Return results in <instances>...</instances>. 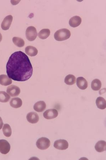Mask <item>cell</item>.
Returning <instances> with one entry per match:
<instances>
[{
    "label": "cell",
    "instance_id": "obj_1",
    "mask_svg": "<svg viewBox=\"0 0 106 160\" xmlns=\"http://www.w3.org/2000/svg\"><path fill=\"white\" fill-rule=\"evenodd\" d=\"M8 77L15 81L24 82L32 75L33 68L28 56L21 51L14 52L6 65Z\"/></svg>",
    "mask_w": 106,
    "mask_h": 160
},
{
    "label": "cell",
    "instance_id": "obj_2",
    "mask_svg": "<svg viewBox=\"0 0 106 160\" xmlns=\"http://www.w3.org/2000/svg\"><path fill=\"white\" fill-rule=\"evenodd\" d=\"M71 32L69 29H63L57 31L55 33L54 37L57 41H63L69 38Z\"/></svg>",
    "mask_w": 106,
    "mask_h": 160
},
{
    "label": "cell",
    "instance_id": "obj_3",
    "mask_svg": "<svg viewBox=\"0 0 106 160\" xmlns=\"http://www.w3.org/2000/svg\"><path fill=\"white\" fill-rule=\"evenodd\" d=\"M50 140L47 138L42 137L38 139L36 142L37 148L40 150H44L50 146Z\"/></svg>",
    "mask_w": 106,
    "mask_h": 160
},
{
    "label": "cell",
    "instance_id": "obj_4",
    "mask_svg": "<svg viewBox=\"0 0 106 160\" xmlns=\"http://www.w3.org/2000/svg\"><path fill=\"white\" fill-rule=\"evenodd\" d=\"M38 35L37 29L34 26L27 27L26 31L27 39L29 41H32L36 39Z\"/></svg>",
    "mask_w": 106,
    "mask_h": 160
},
{
    "label": "cell",
    "instance_id": "obj_5",
    "mask_svg": "<svg viewBox=\"0 0 106 160\" xmlns=\"http://www.w3.org/2000/svg\"><path fill=\"white\" fill-rule=\"evenodd\" d=\"M10 149V146L9 142L5 140H0V152L3 154L9 153Z\"/></svg>",
    "mask_w": 106,
    "mask_h": 160
},
{
    "label": "cell",
    "instance_id": "obj_6",
    "mask_svg": "<svg viewBox=\"0 0 106 160\" xmlns=\"http://www.w3.org/2000/svg\"><path fill=\"white\" fill-rule=\"evenodd\" d=\"M54 146L58 150H65L68 148L69 144L67 140L60 139L56 140L54 142Z\"/></svg>",
    "mask_w": 106,
    "mask_h": 160
},
{
    "label": "cell",
    "instance_id": "obj_7",
    "mask_svg": "<svg viewBox=\"0 0 106 160\" xmlns=\"http://www.w3.org/2000/svg\"><path fill=\"white\" fill-rule=\"evenodd\" d=\"M7 92L8 94L12 97H16L20 94V90L18 86L12 85L8 86L7 88Z\"/></svg>",
    "mask_w": 106,
    "mask_h": 160
},
{
    "label": "cell",
    "instance_id": "obj_8",
    "mask_svg": "<svg viewBox=\"0 0 106 160\" xmlns=\"http://www.w3.org/2000/svg\"><path fill=\"white\" fill-rule=\"evenodd\" d=\"M58 111L55 109H50L46 110L43 113V116L45 119L50 120L56 118L58 116Z\"/></svg>",
    "mask_w": 106,
    "mask_h": 160
},
{
    "label": "cell",
    "instance_id": "obj_9",
    "mask_svg": "<svg viewBox=\"0 0 106 160\" xmlns=\"http://www.w3.org/2000/svg\"><path fill=\"white\" fill-rule=\"evenodd\" d=\"M13 17L12 15L8 16L4 18L1 24V28L3 30H7L12 24Z\"/></svg>",
    "mask_w": 106,
    "mask_h": 160
},
{
    "label": "cell",
    "instance_id": "obj_10",
    "mask_svg": "<svg viewBox=\"0 0 106 160\" xmlns=\"http://www.w3.org/2000/svg\"><path fill=\"white\" fill-rule=\"evenodd\" d=\"M27 121L31 124H35L38 122L39 118L37 113L31 112L28 113L27 116Z\"/></svg>",
    "mask_w": 106,
    "mask_h": 160
},
{
    "label": "cell",
    "instance_id": "obj_11",
    "mask_svg": "<svg viewBox=\"0 0 106 160\" xmlns=\"http://www.w3.org/2000/svg\"><path fill=\"white\" fill-rule=\"evenodd\" d=\"M77 85L80 89L85 90L88 87V83L86 80L83 77H79L77 80Z\"/></svg>",
    "mask_w": 106,
    "mask_h": 160
},
{
    "label": "cell",
    "instance_id": "obj_12",
    "mask_svg": "<svg viewBox=\"0 0 106 160\" xmlns=\"http://www.w3.org/2000/svg\"><path fill=\"white\" fill-rule=\"evenodd\" d=\"M82 22V18L79 16H75L71 18L69 21L70 26L75 27L79 26Z\"/></svg>",
    "mask_w": 106,
    "mask_h": 160
},
{
    "label": "cell",
    "instance_id": "obj_13",
    "mask_svg": "<svg viewBox=\"0 0 106 160\" xmlns=\"http://www.w3.org/2000/svg\"><path fill=\"white\" fill-rule=\"evenodd\" d=\"M33 108L36 111L39 112H42L46 109V105L43 101H40L35 103Z\"/></svg>",
    "mask_w": 106,
    "mask_h": 160
},
{
    "label": "cell",
    "instance_id": "obj_14",
    "mask_svg": "<svg viewBox=\"0 0 106 160\" xmlns=\"http://www.w3.org/2000/svg\"><path fill=\"white\" fill-rule=\"evenodd\" d=\"M95 148L97 152L101 153L106 150V142L105 141L100 140L95 145Z\"/></svg>",
    "mask_w": 106,
    "mask_h": 160
},
{
    "label": "cell",
    "instance_id": "obj_15",
    "mask_svg": "<svg viewBox=\"0 0 106 160\" xmlns=\"http://www.w3.org/2000/svg\"><path fill=\"white\" fill-rule=\"evenodd\" d=\"M22 100L18 97L12 98L10 102V106L15 109L20 108L22 106Z\"/></svg>",
    "mask_w": 106,
    "mask_h": 160
},
{
    "label": "cell",
    "instance_id": "obj_16",
    "mask_svg": "<svg viewBox=\"0 0 106 160\" xmlns=\"http://www.w3.org/2000/svg\"><path fill=\"white\" fill-rule=\"evenodd\" d=\"M12 83L11 79L7 75L2 74L0 75V84L4 86H7L11 85Z\"/></svg>",
    "mask_w": 106,
    "mask_h": 160
},
{
    "label": "cell",
    "instance_id": "obj_17",
    "mask_svg": "<svg viewBox=\"0 0 106 160\" xmlns=\"http://www.w3.org/2000/svg\"><path fill=\"white\" fill-rule=\"evenodd\" d=\"M25 52L27 54L31 56H35L37 55L38 50L36 48L33 46H27L25 49Z\"/></svg>",
    "mask_w": 106,
    "mask_h": 160
},
{
    "label": "cell",
    "instance_id": "obj_18",
    "mask_svg": "<svg viewBox=\"0 0 106 160\" xmlns=\"http://www.w3.org/2000/svg\"><path fill=\"white\" fill-rule=\"evenodd\" d=\"M97 106L98 108L101 109H104L106 107V101L104 98L101 97H99L97 99L96 101Z\"/></svg>",
    "mask_w": 106,
    "mask_h": 160
},
{
    "label": "cell",
    "instance_id": "obj_19",
    "mask_svg": "<svg viewBox=\"0 0 106 160\" xmlns=\"http://www.w3.org/2000/svg\"><path fill=\"white\" fill-rule=\"evenodd\" d=\"M76 78L75 76L72 74L68 75L64 79L65 83L68 85H74L76 82Z\"/></svg>",
    "mask_w": 106,
    "mask_h": 160
},
{
    "label": "cell",
    "instance_id": "obj_20",
    "mask_svg": "<svg viewBox=\"0 0 106 160\" xmlns=\"http://www.w3.org/2000/svg\"><path fill=\"white\" fill-rule=\"evenodd\" d=\"M101 83L100 80L95 79L93 80L91 84V87L93 90L97 91L101 89Z\"/></svg>",
    "mask_w": 106,
    "mask_h": 160
},
{
    "label": "cell",
    "instance_id": "obj_21",
    "mask_svg": "<svg viewBox=\"0 0 106 160\" xmlns=\"http://www.w3.org/2000/svg\"><path fill=\"white\" fill-rule=\"evenodd\" d=\"M50 33V29H42L38 33L39 38L44 40L47 39L49 36Z\"/></svg>",
    "mask_w": 106,
    "mask_h": 160
},
{
    "label": "cell",
    "instance_id": "obj_22",
    "mask_svg": "<svg viewBox=\"0 0 106 160\" xmlns=\"http://www.w3.org/2000/svg\"><path fill=\"white\" fill-rule=\"evenodd\" d=\"M3 133L7 137H9L12 135V129L10 126L8 124H4L3 128Z\"/></svg>",
    "mask_w": 106,
    "mask_h": 160
},
{
    "label": "cell",
    "instance_id": "obj_23",
    "mask_svg": "<svg viewBox=\"0 0 106 160\" xmlns=\"http://www.w3.org/2000/svg\"><path fill=\"white\" fill-rule=\"evenodd\" d=\"M12 40L15 45L18 47L22 48L25 45V42L24 40L21 38L15 37L13 38Z\"/></svg>",
    "mask_w": 106,
    "mask_h": 160
},
{
    "label": "cell",
    "instance_id": "obj_24",
    "mask_svg": "<svg viewBox=\"0 0 106 160\" xmlns=\"http://www.w3.org/2000/svg\"><path fill=\"white\" fill-rule=\"evenodd\" d=\"M10 98L9 95L5 91H0V102H7Z\"/></svg>",
    "mask_w": 106,
    "mask_h": 160
},
{
    "label": "cell",
    "instance_id": "obj_25",
    "mask_svg": "<svg viewBox=\"0 0 106 160\" xmlns=\"http://www.w3.org/2000/svg\"><path fill=\"white\" fill-rule=\"evenodd\" d=\"M3 121L2 118L0 117V130L2 129V128L3 127Z\"/></svg>",
    "mask_w": 106,
    "mask_h": 160
},
{
    "label": "cell",
    "instance_id": "obj_26",
    "mask_svg": "<svg viewBox=\"0 0 106 160\" xmlns=\"http://www.w3.org/2000/svg\"><path fill=\"white\" fill-rule=\"evenodd\" d=\"M2 40V36L1 33H0V43L1 42Z\"/></svg>",
    "mask_w": 106,
    "mask_h": 160
}]
</instances>
